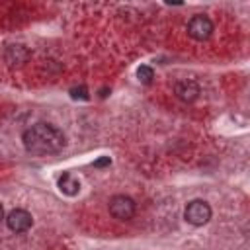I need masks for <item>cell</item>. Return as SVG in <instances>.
Here are the masks:
<instances>
[{
    "mask_svg": "<svg viewBox=\"0 0 250 250\" xmlns=\"http://www.w3.org/2000/svg\"><path fill=\"white\" fill-rule=\"evenodd\" d=\"M23 146L27 152L35 156H45V154H55L61 152L66 145L64 133L51 123H35L29 129L23 131L21 135Z\"/></svg>",
    "mask_w": 250,
    "mask_h": 250,
    "instance_id": "obj_1",
    "label": "cell"
},
{
    "mask_svg": "<svg viewBox=\"0 0 250 250\" xmlns=\"http://www.w3.org/2000/svg\"><path fill=\"white\" fill-rule=\"evenodd\" d=\"M184 217H186V221H188L189 225L201 227V225L209 223V219H211V207H209V203L203 201V199H193V201H189V203L186 205Z\"/></svg>",
    "mask_w": 250,
    "mask_h": 250,
    "instance_id": "obj_2",
    "label": "cell"
},
{
    "mask_svg": "<svg viewBox=\"0 0 250 250\" xmlns=\"http://www.w3.org/2000/svg\"><path fill=\"white\" fill-rule=\"evenodd\" d=\"M188 33H189V37L195 39V41H205V39H209L211 33H213V21H211L207 16L197 14V16H193V18L188 21Z\"/></svg>",
    "mask_w": 250,
    "mask_h": 250,
    "instance_id": "obj_3",
    "label": "cell"
},
{
    "mask_svg": "<svg viewBox=\"0 0 250 250\" xmlns=\"http://www.w3.org/2000/svg\"><path fill=\"white\" fill-rule=\"evenodd\" d=\"M109 213L119 221H129L135 215V201L127 195H115L109 199Z\"/></svg>",
    "mask_w": 250,
    "mask_h": 250,
    "instance_id": "obj_4",
    "label": "cell"
},
{
    "mask_svg": "<svg viewBox=\"0 0 250 250\" xmlns=\"http://www.w3.org/2000/svg\"><path fill=\"white\" fill-rule=\"evenodd\" d=\"M6 225L12 232H25L33 225V217L25 209H12L6 217Z\"/></svg>",
    "mask_w": 250,
    "mask_h": 250,
    "instance_id": "obj_5",
    "label": "cell"
},
{
    "mask_svg": "<svg viewBox=\"0 0 250 250\" xmlns=\"http://www.w3.org/2000/svg\"><path fill=\"white\" fill-rule=\"evenodd\" d=\"M176 96L182 102H193L199 96V86L193 80H180L176 84Z\"/></svg>",
    "mask_w": 250,
    "mask_h": 250,
    "instance_id": "obj_6",
    "label": "cell"
},
{
    "mask_svg": "<svg viewBox=\"0 0 250 250\" xmlns=\"http://www.w3.org/2000/svg\"><path fill=\"white\" fill-rule=\"evenodd\" d=\"M59 189L64 193V195H76L80 191V182L78 178H74L70 172H64L61 178H59Z\"/></svg>",
    "mask_w": 250,
    "mask_h": 250,
    "instance_id": "obj_7",
    "label": "cell"
},
{
    "mask_svg": "<svg viewBox=\"0 0 250 250\" xmlns=\"http://www.w3.org/2000/svg\"><path fill=\"white\" fill-rule=\"evenodd\" d=\"M27 57H29V51L23 45H10L6 49V61L10 64H21L27 61Z\"/></svg>",
    "mask_w": 250,
    "mask_h": 250,
    "instance_id": "obj_8",
    "label": "cell"
},
{
    "mask_svg": "<svg viewBox=\"0 0 250 250\" xmlns=\"http://www.w3.org/2000/svg\"><path fill=\"white\" fill-rule=\"evenodd\" d=\"M137 76H139V80H141L143 84H150V82H152V78H154V70H152L150 66L143 64V66H139V68H137Z\"/></svg>",
    "mask_w": 250,
    "mask_h": 250,
    "instance_id": "obj_9",
    "label": "cell"
},
{
    "mask_svg": "<svg viewBox=\"0 0 250 250\" xmlns=\"http://www.w3.org/2000/svg\"><path fill=\"white\" fill-rule=\"evenodd\" d=\"M70 96H72L74 100H88V90H86V86L72 88V90H70Z\"/></svg>",
    "mask_w": 250,
    "mask_h": 250,
    "instance_id": "obj_10",
    "label": "cell"
},
{
    "mask_svg": "<svg viewBox=\"0 0 250 250\" xmlns=\"http://www.w3.org/2000/svg\"><path fill=\"white\" fill-rule=\"evenodd\" d=\"M109 164H111L109 156H102V158H98V160L94 162V166H96V168H102V166H109Z\"/></svg>",
    "mask_w": 250,
    "mask_h": 250,
    "instance_id": "obj_11",
    "label": "cell"
},
{
    "mask_svg": "<svg viewBox=\"0 0 250 250\" xmlns=\"http://www.w3.org/2000/svg\"><path fill=\"white\" fill-rule=\"evenodd\" d=\"M4 219V209H2V205H0V221Z\"/></svg>",
    "mask_w": 250,
    "mask_h": 250,
    "instance_id": "obj_12",
    "label": "cell"
}]
</instances>
